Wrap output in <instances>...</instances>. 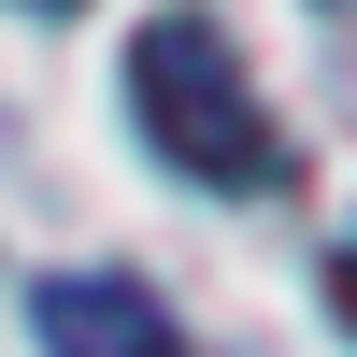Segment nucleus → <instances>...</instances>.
I'll return each instance as SVG.
<instances>
[{"label":"nucleus","instance_id":"f257e3e1","mask_svg":"<svg viewBox=\"0 0 357 357\" xmlns=\"http://www.w3.org/2000/svg\"><path fill=\"white\" fill-rule=\"evenodd\" d=\"M129 114H143V143H158L186 186H215V200H257V186L286 172L272 100L243 86L229 29H200V15H172V29H143V43H129Z\"/></svg>","mask_w":357,"mask_h":357},{"label":"nucleus","instance_id":"f03ea898","mask_svg":"<svg viewBox=\"0 0 357 357\" xmlns=\"http://www.w3.org/2000/svg\"><path fill=\"white\" fill-rule=\"evenodd\" d=\"M29 343L43 357H172V314L129 272H43L29 286Z\"/></svg>","mask_w":357,"mask_h":357},{"label":"nucleus","instance_id":"7ed1b4c3","mask_svg":"<svg viewBox=\"0 0 357 357\" xmlns=\"http://www.w3.org/2000/svg\"><path fill=\"white\" fill-rule=\"evenodd\" d=\"M329 301H343V329H357V257H329Z\"/></svg>","mask_w":357,"mask_h":357}]
</instances>
